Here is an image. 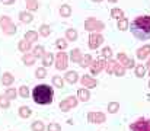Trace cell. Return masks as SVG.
Instances as JSON below:
<instances>
[{"label":"cell","instance_id":"cell-1","mask_svg":"<svg viewBox=\"0 0 150 131\" xmlns=\"http://www.w3.org/2000/svg\"><path fill=\"white\" fill-rule=\"evenodd\" d=\"M130 31H131V34H133L137 40H140V41L150 40V15L137 16V18L131 22Z\"/></svg>","mask_w":150,"mask_h":131},{"label":"cell","instance_id":"cell-2","mask_svg":"<svg viewBox=\"0 0 150 131\" xmlns=\"http://www.w3.org/2000/svg\"><path fill=\"white\" fill-rule=\"evenodd\" d=\"M32 98H34V102L38 105H50L52 103L54 90L50 85H45V83L38 85L32 90Z\"/></svg>","mask_w":150,"mask_h":131},{"label":"cell","instance_id":"cell-3","mask_svg":"<svg viewBox=\"0 0 150 131\" xmlns=\"http://www.w3.org/2000/svg\"><path fill=\"white\" fill-rule=\"evenodd\" d=\"M0 28L3 29V32L6 35H15L18 32V28L16 25L12 22V19L9 16H1L0 18Z\"/></svg>","mask_w":150,"mask_h":131},{"label":"cell","instance_id":"cell-4","mask_svg":"<svg viewBox=\"0 0 150 131\" xmlns=\"http://www.w3.org/2000/svg\"><path fill=\"white\" fill-rule=\"evenodd\" d=\"M105 28V25H103V22H100L98 21L96 18H88L86 21H85V29L86 31H89L91 34L92 32H99Z\"/></svg>","mask_w":150,"mask_h":131},{"label":"cell","instance_id":"cell-5","mask_svg":"<svg viewBox=\"0 0 150 131\" xmlns=\"http://www.w3.org/2000/svg\"><path fill=\"white\" fill-rule=\"evenodd\" d=\"M55 69L57 70H66L67 69V66H69V57H67V54L66 52H63V51H60V52H57V55H55Z\"/></svg>","mask_w":150,"mask_h":131},{"label":"cell","instance_id":"cell-6","mask_svg":"<svg viewBox=\"0 0 150 131\" xmlns=\"http://www.w3.org/2000/svg\"><path fill=\"white\" fill-rule=\"evenodd\" d=\"M130 130L131 131H150V120H144V118L137 120L136 123H133L130 125Z\"/></svg>","mask_w":150,"mask_h":131},{"label":"cell","instance_id":"cell-7","mask_svg":"<svg viewBox=\"0 0 150 131\" xmlns=\"http://www.w3.org/2000/svg\"><path fill=\"white\" fill-rule=\"evenodd\" d=\"M117 61L124 67V69H133L134 67V60L133 58H130L127 54H124V52H118V55H117Z\"/></svg>","mask_w":150,"mask_h":131},{"label":"cell","instance_id":"cell-8","mask_svg":"<svg viewBox=\"0 0 150 131\" xmlns=\"http://www.w3.org/2000/svg\"><path fill=\"white\" fill-rule=\"evenodd\" d=\"M102 44H103V37L100 35L99 32H92L89 35V48L96 50V48H99Z\"/></svg>","mask_w":150,"mask_h":131},{"label":"cell","instance_id":"cell-9","mask_svg":"<svg viewBox=\"0 0 150 131\" xmlns=\"http://www.w3.org/2000/svg\"><path fill=\"white\" fill-rule=\"evenodd\" d=\"M105 67H106V60L105 58H98V60L92 61V64H91V73L92 74H99Z\"/></svg>","mask_w":150,"mask_h":131},{"label":"cell","instance_id":"cell-10","mask_svg":"<svg viewBox=\"0 0 150 131\" xmlns=\"http://www.w3.org/2000/svg\"><path fill=\"white\" fill-rule=\"evenodd\" d=\"M76 105H77V98H74V96H69L63 102H60L61 111H69L71 106H76Z\"/></svg>","mask_w":150,"mask_h":131},{"label":"cell","instance_id":"cell-11","mask_svg":"<svg viewBox=\"0 0 150 131\" xmlns=\"http://www.w3.org/2000/svg\"><path fill=\"white\" fill-rule=\"evenodd\" d=\"M147 57H150V44H146V45H143L137 50V58L146 60Z\"/></svg>","mask_w":150,"mask_h":131},{"label":"cell","instance_id":"cell-12","mask_svg":"<svg viewBox=\"0 0 150 131\" xmlns=\"http://www.w3.org/2000/svg\"><path fill=\"white\" fill-rule=\"evenodd\" d=\"M19 21L22 23H31L34 21V16L29 10H22V12H19Z\"/></svg>","mask_w":150,"mask_h":131},{"label":"cell","instance_id":"cell-13","mask_svg":"<svg viewBox=\"0 0 150 131\" xmlns=\"http://www.w3.org/2000/svg\"><path fill=\"white\" fill-rule=\"evenodd\" d=\"M80 82H82V85L83 87H95L98 85V82L93 79V77H91V76H82V79H80Z\"/></svg>","mask_w":150,"mask_h":131},{"label":"cell","instance_id":"cell-14","mask_svg":"<svg viewBox=\"0 0 150 131\" xmlns=\"http://www.w3.org/2000/svg\"><path fill=\"white\" fill-rule=\"evenodd\" d=\"M13 82H15V76H13L12 73L6 72V73L1 74V85H3V86H10Z\"/></svg>","mask_w":150,"mask_h":131},{"label":"cell","instance_id":"cell-15","mask_svg":"<svg viewBox=\"0 0 150 131\" xmlns=\"http://www.w3.org/2000/svg\"><path fill=\"white\" fill-rule=\"evenodd\" d=\"M18 50H19L21 52L26 54V52H29V51L32 50V44L28 42L26 40H22V41H19V44H18Z\"/></svg>","mask_w":150,"mask_h":131},{"label":"cell","instance_id":"cell-16","mask_svg":"<svg viewBox=\"0 0 150 131\" xmlns=\"http://www.w3.org/2000/svg\"><path fill=\"white\" fill-rule=\"evenodd\" d=\"M64 80L66 82H69V83H76L77 80H79V74H77V72H74V70H70V72H67L66 73V76H64Z\"/></svg>","mask_w":150,"mask_h":131},{"label":"cell","instance_id":"cell-17","mask_svg":"<svg viewBox=\"0 0 150 131\" xmlns=\"http://www.w3.org/2000/svg\"><path fill=\"white\" fill-rule=\"evenodd\" d=\"M35 60H37V57H35L32 52H26V54L22 55V61H23L25 66H32V64H35Z\"/></svg>","mask_w":150,"mask_h":131},{"label":"cell","instance_id":"cell-18","mask_svg":"<svg viewBox=\"0 0 150 131\" xmlns=\"http://www.w3.org/2000/svg\"><path fill=\"white\" fill-rule=\"evenodd\" d=\"M92 55L91 54H85V55H82V58H80V61H79V66L80 67H91V64H92Z\"/></svg>","mask_w":150,"mask_h":131},{"label":"cell","instance_id":"cell-19","mask_svg":"<svg viewBox=\"0 0 150 131\" xmlns=\"http://www.w3.org/2000/svg\"><path fill=\"white\" fill-rule=\"evenodd\" d=\"M23 40H26L28 42L34 44L35 41H38V32L37 31H28V32H25Z\"/></svg>","mask_w":150,"mask_h":131},{"label":"cell","instance_id":"cell-20","mask_svg":"<svg viewBox=\"0 0 150 131\" xmlns=\"http://www.w3.org/2000/svg\"><path fill=\"white\" fill-rule=\"evenodd\" d=\"M58 12H60V16L61 18H70L71 16V6L70 4H63Z\"/></svg>","mask_w":150,"mask_h":131},{"label":"cell","instance_id":"cell-21","mask_svg":"<svg viewBox=\"0 0 150 131\" xmlns=\"http://www.w3.org/2000/svg\"><path fill=\"white\" fill-rule=\"evenodd\" d=\"M82 51L79 50V48H74V50H71L70 51V58H71V61L73 63H77L79 64V61H80V58H82Z\"/></svg>","mask_w":150,"mask_h":131},{"label":"cell","instance_id":"cell-22","mask_svg":"<svg viewBox=\"0 0 150 131\" xmlns=\"http://www.w3.org/2000/svg\"><path fill=\"white\" fill-rule=\"evenodd\" d=\"M51 28L50 25H47V23H42L41 26H40V29H38V34L41 35V37H50L51 35Z\"/></svg>","mask_w":150,"mask_h":131},{"label":"cell","instance_id":"cell-23","mask_svg":"<svg viewBox=\"0 0 150 131\" xmlns=\"http://www.w3.org/2000/svg\"><path fill=\"white\" fill-rule=\"evenodd\" d=\"M52 63H54V55H52V52H45L44 57H42V66H44V67H48Z\"/></svg>","mask_w":150,"mask_h":131},{"label":"cell","instance_id":"cell-24","mask_svg":"<svg viewBox=\"0 0 150 131\" xmlns=\"http://www.w3.org/2000/svg\"><path fill=\"white\" fill-rule=\"evenodd\" d=\"M128 26H130V22H128L127 18H121V19L117 22V28H118L120 31H127Z\"/></svg>","mask_w":150,"mask_h":131},{"label":"cell","instance_id":"cell-25","mask_svg":"<svg viewBox=\"0 0 150 131\" xmlns=\"http://www.w3.org/2000/svg\"><path fill=\"white\" fill-rule=\"evenodd\" d=\"M32 54H34L37 58H42L44 54H45V50H44L42 45H35V47L32 48Z\"/></svg>","mask_w":150,"mask_h":131},{"label":"cell","instance_id":"cell-26","mask_svg":"<svg viewBox=\"0 0 150 131\" xmlns=\"http://www.w3.org/2000/svg\"><path fill=\"white\" fill-rule=\"evenodd\" d=\"M77 98L80 99V101H88L89 98H91V93H89V90L86 89V87H82V89H79V92H77Z\"/></svg>","mask_w":150,"mask_h":131},{"label":"cell","instance_id":"cell-27","mask_svg":"<svg viewBox=\"0 0 150 131\" xmlns=\"http://www.w3.org/2000/svg\"><path fill=\"white\" fill-rule=\"evenodd\" d=\"M66 40L67 41H76L77 40V31L73 29V28H69L66 31Z\"/></svg>","mask_w":150,"mask_h":131},{"label":"cell","instance_id":"cell-28","mask_svg":"<svg viewBox=\"0 0 150 131\" xmlns=\"http://www.w3.org/2000/svg\"><path fill=\"white\" fill-rule=\"evenodd\" d=\"M118 64V61H115V60H108L106 61V67H105V70L108 72V74H114V70H115V66Z\"/></svg>","mask_w":150,"mask_h":131},{"label":"cell","instance_id":"cell-29","mask_svg":"<svg viewBox=\"0 0 150 131\" xmlns=\"http://www.w3.org/2000/svg\"><path fill=\"white\" fill-rule=\"evenodd\" d=\"M38 7H40L38 0H26V10L32 12V10H38Z\"/></svg>","mask_w":150,"mask_h":131},{"label":"cell","instance_id":"cell-30","mask_svg":"<svg viewBox=\"0 0 150 131\" xmlns=\"http://www.w3.org/2000/svg\"><path fill=\"white\" fill-rule=\"evenodd\" d=\"M111 18L120 21L121 18H124V12H122L121 9H118V7H114V9L111 10Z\"/></svg>","mask_w":150,"mask_h":131},{"label":"cell","instance_id":"cell-31","mask_svg":"<svg viewBox=\"0 0 150 131\" xmlns=\"http://www.w3.org/2000/svg\"><path fill=\"white\" fill-rule=\"evenodd\" d=\"M146 70H147L146 66L139 64V66H136V70H134V72H136V76H137V77H143V76L146 74Z\"/></svg>","mask_w":150,"mask_h":131},{"label":"cell","instance_id":"cell-32","mask_svg":"<svg viewBox=\"0 0 150 131\" xmlns=\"http://www.w3.org/2000/svg\"><path fill=\"white\" fill-rule=\"evenodd\" d=\"M31 108H28V106H21L19 108V115L22 117V118H28V117H31Z\"/></svg>","mask_w":150,"mask_h":131},{"label":"cell","instance_id":"cell-33","mask_svg":"<svg viewBox=\"0 0 150 131\" xmlns=\"http://www.w3.org/2000/svg\"><path fill=\"white\" fill-rule=\"evenodd\" d=\"M52 85L55 87H61L64 86V79H61V76H52Z\"/></svg>","mask_w":150,"mask_h":131},{"label":"cell","instance_id":"cell-34","mask_svg":"<svg viewBox=\"0 0 150 131\" xmlns=\"http://www.w3.org/2000/svg\"><path fill=\"white\" fill-rule=\"evenodd\" d=\"M89 120L93 121V123H103L105 117H103V114H91L89 115Z\"/></svg>","mask_w":150,"mask_h":131},{"label":"cell","instance_id":"cell-35","mask_svg":"<svg viewBox=\"0 0 150 131\" xmlns=\"http://www.w3.org/2000/svg\"><path fill=\"white\" fill-rule=\"evenodd\" d=\"M114 74H115V76H118V77H121V76H124V74H125V69H124V67H122V66L118 63V64L115 66Z\"/></svg>","mask_w":150,"mask_h":131},{"label":"cell","instance_id":"cell-36","mask_svg":"<svg viewBox=\"0 0 150 131\" xmlns=\"http://www.w3.org/2000/svg\"><path fill=\"white\" fill-rule=\"evenodd\" d=\"M16 95H18V92L15 90V87H9V89L6 90V93H4V96H6L9 101H10V99H15Z\"/></svg>","mask_w":150,"mask_h":131},{"label":"cell","instance_id":"cell-37","mask_svg":"<svg viewBox=\"0 0 150 131\" xmlns=\"http://www.w3.org/2000/svg\"><path fill=\"white\" fill-rule=\"evenodd\" d=\"M55 47H57L60 51H63V50H66V48H67V41H66V40H63V38H58V40L55 41Z\"/></svg>","mask_w":150,"mask_h":131},{"label":"cell","instance_id":"cell-38","mask_svg":"<svg viewBox=\"0 0 150 131\" xmlns=\"http://www.w3.org/2000/svg\"><path fill=\"white\" fill-rule=\"evenodd\" d=\"M111 57H112V50H111L109 47H105V48L102 50V58L111 60Z\"/></svg>","mask_w":150,"mask_h":131},{"label":"cell","instance_id":"cell-39","mask_svg":"<svg viewBox=\"0 0 150 131\" xmlns=\"http://www.w3.org/2000/svg\"><path fill=\"white\" fill-rule=\"evenodd\" d=\"M35 76H37L38 79H44V77L47 76V70H45V67H38V69L35 70Z\"/></svg>","mask_w":150,"mask_h":131},{"label":"cell","instance_id":"cell-40","mask_svg":"<svg viewBox=\"0 0 150 131\" xmlns=\"http://www.w3.org/2000/svg\"><path fill=\"white\" fill-rule=\"evenodd\" d=\"M9 105H10V101L4 95H0V106L6 109V108H9Z\"/></svg>","mask_w":150,"mask_h":131},{"label":"cell","instance_id":"cell-41","mask_svg":"<svg viewBox=\"0 0 150 131\" xmlns=\"http://www.w3.org/2000/svg\"><path fill=\"white\" fill-rule=\"evenodd\" d=\"M118 108H120V105H118L117 102H111V103L108 105V111H109L111 114H115V112L118 111Z\"/></svg>","mask_w":150,"mask_h":131},{"label":"cell","instance_id":"cell-42","mask_svg":"<svg viewBox=\"0 0 150 131\" xmlns=\"http://www.w3.org/2000/svg\"><path fill=\"white\" fill-rule=\"evenodd\" d=\"M32 130L34 131H42L44 130V124H42L41 121H35V123L32 124Z\"/></svg>","mask_w":150,"mask_h":131},{"label":"cell","instance_id":"cell-43","mask_svg":"<svg viewBox=\"0 0 150 131\" xmlns=\"http://www.w3.org/2000/svg\"><path fill=\"white\" fill-rule=\"evenodd\" d=\"M19 93H21V96H22V98H28V96H29V89H28L26 86H21Z\"/></svg>","mask_w":150,"mask_h":131},{"label":"cell","instance_id":"cell-44","mask_svg":"<svg viewBox=\"0 0 150 131\" xmlns=\"http://www.w3.org/2000/svg\"><path fill=\"white\" fill-rule=\"evenodd\" d=\"M48 131H60V125L55 124V123H52V124L48 125Z\"/></svg>","mask_w":150,"mask_h":131},{"label":"cell","instance_id":"cell-45","mask_svg":"<svg viewBox=\"0 0 150 131\" xmlns=\"http://www.w3.org/2000/svg\"><path fill=\"white\" fill-rule=\"evenodd\" d=\"M3 1V4H13L15 3V0H1Z\"/></svg>","mask_w":150,"mask_h":131},{"label":"cell","instance_id":"cell-46","mask_svg":"<svg viewBox=\"0 0 150 131\" xmlns=\"http://www.w3.org/2000/svg\"><path fill=\"white\" fill-rule=\"evenodd\" d=\"M146 69H149V70H150V58L147 60V63H146Z\"/></svg>","mask_w":150,"mask_h":131},{"label":"cell","instance_id":"cell-47","mask_svg":"<svg viewBox=\"0 0 150 131\" xmlns=\"http://www.w3.org/2000/svg\"><path fill=\"white\" fill-rule=\"evenodd\" d=\"M108 1H111V3H117L118 0H108Z\"/></svg>","mask_w":150,"mask_h":131},{"label":"cell","instance_id":"cell-48","mask_svg":"<svg viewBox=\"0 0 150 131\" xmlns=\"http://www.w3.org/2000/svg\"><path fill=\"white\" fill-rule=\"evenodd\" d=\"M92 1H95V3H100L102 0H92Z\"/></svg>","mask_w":150,"mask_h":131},{"label":"cell","instance_id":"cell-49","mask_svg":"<svg viewBox=\"0 0 150 131\" xmlns=\"http://www.w3.org/2000/svg\"><path fill=\"white\" fill-rule=\"evenodd\" d=\"M149 76H150V72H149Z\"/></svg>","mask_w":150,"mask_h":131},{"label":"cell","instance_id":"cell-50","mask_svg":"<svg viewBox=\"0 0 150 131\" xmlns=\"http://www.w3.org/2000/svg\"><path fill=\"white\" fill-rule=\"evenodd\" d=\"M149 85H150V83H149Z\"/></svg>","mask_w":150,"mask_h":131}]
</instances>
